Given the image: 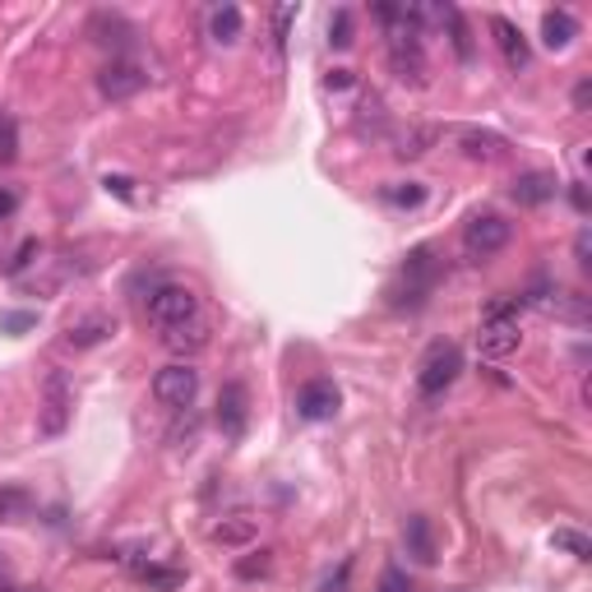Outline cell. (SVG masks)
Masks as SVG:
<instances>
[{
	"instance_id": "1",
	"label": "cell",
	"mask_w": 592,
	"mask_h": 592,
	"mask_svg": "<svg viewBox=\"0 0 592 592\" xmlns=\"http://www.w3.org/2000/svg\"><path fill=\"white\" fill-rule=\"evenodd\" d=\"M523 347V324H518V311L514 305H491L481 315V334H477V353L487 361H504L514 357Z\"/></svg>"
},
{
	"instance_id": "2",
	"label": "cell",
	"mask_w": 592,
	"mask_h": 592,
	"mask_svg": "<svg viewBox=\"0 0 592 592\" xmlns=\"http://www.w3.org/2000/svg\"><path fill=\"white\" fill-rule=\"evenodd\" d=\"M200 297H194L190 288H181V282H163L158 292L148 297V324L158 328V334H167V328H177V324H190V320H200Z\"/></svg>"
},
{
	"instance_id": "3",
	"label": "cell",
	"mask_w": 592,
	"mask_h": 592,
	"mask_svg": "<svg viewBox=\"0 0 592 592\" xmlns=\"http://www.w3.org/2000/svg\"><path fill=\"white\" fill-rule=\"evenodd\" d=\"M70 412H75V389L65 380V370H52L47 384H42V403H37V431L56 440L70 426Z\"/></svg>"
},
{
	"instance_id": "4",
	"label": "cell",
	"mask_w": 592,
	"mask_h": 592,
	"mask_svg": "<svg viewBox=\"0 0 592 592\" xmlns=\"http://www.w3.org/2000/svg\"><path fill=\"white\" fill-rule=\"evenodd\" d=\"M194 393H200V370H194L190 361H171L153 376V399L171 412H186L194 403Z\"/></svg>"
},
{
	"instance_id": "5",
	"label": "cell",
	"mask_w": 592,
	"mask_h": 592,
	"mask_svg": "<svg viewBox=\"0 0 592 592\" xmlns=\"http://www.w3.org/2000/svg\"><path fill=\"white\" fill-rule=\"evenodd\" d=\"M458 370H463V357H458L454 343H435L422 370H416V389H422V399H440V393L458 380Z\"/></svg>"
},
{
	"instance_id": "6",
	"label": "cell",
	"mask_w": 592,
	"mask_h": 592,
	"mask_svg": "<svg viewBox=\"0 0 592 592\" xmlns=\"http://www.w3.org/2000/svg\"><path fill=\"white\" fill-rule=\"evenodd\" d=\"M504 246H510V223H504L500 213H477L463 227V255L468 259H491Z\"/></svg>"
},
{
	"instance_id": "7",
	"label": "cell",
	"mask_w": 592,
	"mask_h": 592,
	"mask_svg": "<svg viewBox=\"0 0 592 592\" xmlns=\"http://www.w3.org/2000/svg\"><path fill=\"white\" fill-rule=\"evenodd\" d=\"M144 83H148V70H144V65H135V60H112V65H107V70L98 75L102 98H112V102L135 98Z\"/></svg>"
},
{
	"instance_id": "8",
	"label": "cell",
	"mask_w": 592,
	"mask_h": 592,
	"mask_svg": "<svg viewBox=\"0 0 592 592\" xmlns=\"http://www.w3.org/2000/svg\"><path fill=\"white\" fill-rule=\"evenodd\" d=\"M338 403H343V393H338L334 380H311L297 393V412L305 416V422H328V416L338 412Z\"/></svg>"
},
{
	"instance_id": "9",
	"label": "cell",
	"mask_w": 592,
	"mask_h": 592,
	"mask_svg": "<svg viewBox=\"0 0 592 592\" xmlns=\"http://www.w3.org/2000/svg\"><path fill=\"white\" fill-rule=\"evenodd\" d=\"M217 426H223L227 440L246 435V389L241 384H223V393H217Z\"/></svg>"
},
{
	"instance_id": "10",
	"label": "cell",
	"mask_w": 592,
	"mask_h": 592,
	"mask_svg": "<svg viewBox=\"0 0 592 592\" xmlns=\"http://www.w3.org/2000/svg\"><path fill=\"white\" fill-rule=\"evenodd\" d=\"M491 33H495V47H500L504 65H510V70H528V60H533L528 37H523L510 19H491Z\"/></svg>"
},
{
	"instance_id": "11",
	"label": "cell",
	"mask_w": 592,
	"mask_h": 592,
	"mask_svg": "<svg viewBox=\"0 0 592 592\" xmlns=\"http://www.w3.org/2000/svg\"><path fill=\"white\" fill-rule=\"evenodd\" d=\"M163 347L167 353H177V357H194V353H204L209 347V320H190V324H177V328H167L163 334Z\"/></svg>"
},
{
	"instance_id": "12",
	"label": "cell",
	"mask_w": 592,
	"mask_h": 592,
	"mask_svg": "<svg viewBox=\"0 0 592 592\" xmlns=\"http://www.w3.org/2000/svg\"><path fill=\"white\" fill-rule=\"evenodd\" d=\"M458 144H463V153H468V158H477V163H495V158H504V148H510L495 135V130H477V125L458 130Z\"/></svg>"
},
{
	"instance_id": "13",
	"label": "cell",
	"mask_w": 592,
	"mask_h": 592,
	"mask_svg": "<svg viewBox=\"0 0 592 592\" xmlns=\"http://www.w3.org/2000/svg\"><path fill=\"white\" fill-rule=\"evenodd\" d=\"M403 282H407V301H422L431 292V282H435V255L431 250H412L407 255V265H403Z\"/></svg>"
},
{
	"instance_id": "14",
	"label": "cell",
	"mask_w": 592,
	"mask_h": 592,
	"mask_svg": "<svg viewBox=\"0 0 592 592\" xmlns=\"http://www.w3.org/2000/svg\"><path fill=\"white\" fill-rule=\"evenodd\" d=\"M556 177L551 171H523V177L514 181V200L518 204H546V200H556Z\"/></svg>"
},
{
	"instance_id": "15",
	"label": "cell",
	"mask_w": 592,
	"mask_h": 592,
	"mask_svg": "<svg viewBox=\"0 0 592 592\" xmlns=\"http://www.w3.org/2000/svg\"><path fill=\"white\" fill-rule=\"evenodd\" d=\"M241 29H246V19H241L236 5H223V10L209 14V37L217 42V47H232V42L241 37Z\"/></svg>"
},
{
	"instance_id": "16",
	"label": "cell",
	"mask_w": 592,
	"mask_h": 592,
	"mask_svg": "<svg viewBox=\"0 0 592 592\" xmlns=\"http://www.w3.org/2000/svg\"><path fill=\"white\" fill-rule=\"evenodd\" d=\"M255 533H259V523L250 514H232L213 528V541L217 546H246V541H255Z\"/></svg>"
},
{
	"instance_id": "17",
	"label": "cell",
	"mask_w": 592,
	"mask_h": 592,
	"mask_svg": "<svg viewBox=\"0 0 592 592\" xmlns=\"http://www.w3.org/2000/svg\"><path fill=\"white\" fill-rule=\"evenodd\" d=\"M574 33H579V24H574V19H569L565 10H551V14L541 19V42H546L551 52H565L569 42H574Z\"/></svg>"
},
{
	"instance_id": "18",
	"label": "cell",
	"mask_w": 592,
	"mask_h": 592,
	"mask_svg": "<svg viewBox=\"0 0 592 592\" xmlns=\"http://www.w3.org/2000/svg\"><path fill=\"white\" fill-rule=\"evenodd\" d=\"M551 546H556V551H565V556H574V560H588L592 556V541L579 528H556L551 533Z\"/></svg>"
},
{
	"instance_id": "19",
	"label": "cell",
	"mask_w": 592,
	"mask_h": 592,
	"mask_svg": "<svg viewBox=\"0 0 592 592\" xmlns=\"http://www.w3.org/2000/svg\"><path fill=\"white\" fill-rule=\"evenodd\" d=\"M407 546H412V556L431 565L435 560V546H431V528H426V518H407Z\"/></svg>"
},
{
	"instance_id": "20",
	"label": "cell",
	"mask_w": 592,
	"mask_h": 592,
	"mask_svg": "<svg viewBox=\"0 0 592 592\" xmlns=\"http://www.w3.org/2000/svg\"><path fill=\"white\" fill-rule=\"evenodd\" d=\"M269 569H273V556H269V551H259V556L236 560V579H265Z\"/></svg>"
},
{
	"instance_id": "21",
	"label": "cell",
	"mask_w": 592,
	"mask_h": 592,
	"mask_svg": "<svg viewBox=\"0 0 592 592\" xmlns=\"http://www.w3.org/2000/svg\"><path fill=\"white\" fill-rule=\"evenodd\" d=\"M431 139H435V130H412V135L399 139V158H422Z\"/></svg>"
},
{
	"instance_id": "22",
	"label": "cell",
	"mask_w": 592,
	"mask_h": 592,
	"mask_svg": "<svg viewBox=\"0 0 592 592\" xmlns=\"http://www.w3.org/2000/svg\"><path fill=\"white\" fill-rule=\"evenodd\" d=\"M107 334H112V324L93 320V324H83V328H70V343H75V347H89V343H98V338H107Z\"/></svg>"
},
{
	"instance_id": "23",
	"label": "cell",
	"mask_w": 592,
	"mask_h": 592,
	"mask_svg": "<svg viewBox=\"0 0 592 592\" xmlns=\"http://www.w3.org/2000/svg\"><path fill=\"white\" fill-rule=\"evenodd\" d=\"M328 42H334V47H347V42H353V14L347 10H338L334 19H328Z\"/></svg>"
},
{
	"instance_id": "24",
	"label": "cell",
	"mask_w": 592,
	"mask_h": 592,
	"mask_svg": "<svg viewBox=\"0 0 592 592\" xmlns=\"http://www.w3.org/2000/svg\"><path fill=\"white\" fill-rule=\"evenodd\" d=\"M297 24V5H278L273 10V47H282L288 42V29Z\"/></svg>"
},
{
	"instance_id": "25",
	"label": "cell",
	"mask_w": 592,
	"mask_h": 592,
	"mask_svg": "<svg viewBox=\"0 0 592 592\" xmlns=\"http://www.w3.org/2000/svg\"><path fill=\"white\" fill-rule=\"evenodd\" d=\"M376 592H412V588H407V574H403V569H384V579H380Z\"/></svg>"
},
{
	"instance_id": "26",
	"label": "cell",
	"mask_w": 592,
	"mask_h": 592,
	"mask_svg": "<svg viewBox=\"0 0 592 592\" xmlns=\"http://www.w3.org/2000/svg\"><path fill=\"white\" fill-rule=\"evenodd\" d=\"M389 204H422V186L407 181V190H389Z\"/></svg>"
},
{
	"instance_id": "27",
	"label": "cell",
	"mask_w": 592,
	"mask_h": 592,
	"mask_svg": "<svg viewBox=\"0 0 592 592\" xmlns=\"http://www.w3.org/2000/svg\"><path fill=\"white\" fill-rule=\"evenodd\" d=\"M10 209H14V194H10V190H5V194H0V217H5V213H10Z\"/></svg>"
},
{
	"instance_id": "28",
	"label": "cell",
	"mask_w": 592,
	"mask_h": 592,
	"mask_svg": "<svg viewBox=\"0 0 592 592\" xmlns=\"http://www.w3.org/2000/svg\"><path fill=\"white\" fill-rule=\"evenodd\" d=\"M14 592H42V588H14Z\"/></svg>"
}]
</instances>
